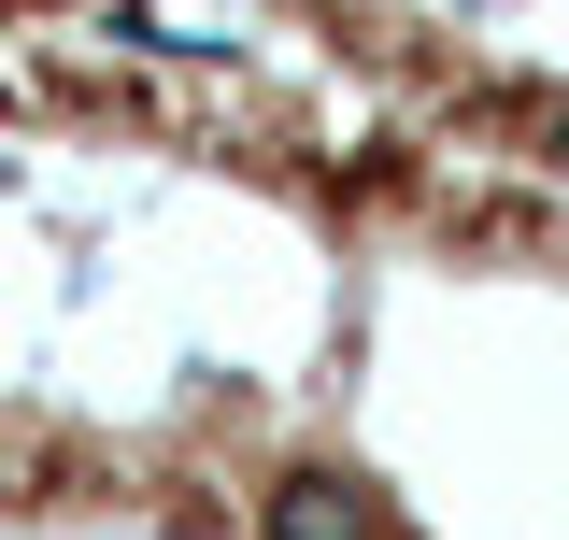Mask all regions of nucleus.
Listing matches in <instances>:
<instances>
[{
    "label": "nucleus",
    "instance_id": "1",
    "mask_svg": "<svg viewBox=\"0 0 569 540\" xmlns=\"http://www.w3.org/2000/svg\"><path fill=\"white\" fill-rule=\"evenodd\" d=\"M257 540H569V186L342 129V341Z\"/></svg>",
    "mask_w": 569,
    "mask_h": 540
},
{
    "label": "nucleus",
    "instance_id": "2",
    "mask_svg": "<svg viewBox=\"0 0 569 540\" xmlns=\"http://www.w3.org/2000/svg\"><path fill=\"white\" fill-rule=\"evenodd\" d=\"M271 29L342 129L569 186V0H271Z\"/></svg>",
    "mask_w": 569,
    "mask_h": 540
}]
</instances>
